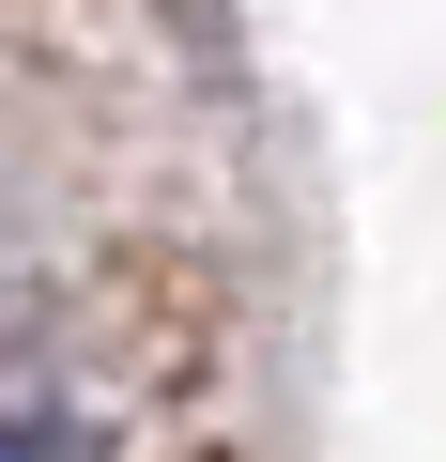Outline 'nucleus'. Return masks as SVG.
Returning a JSON list of instances; mask_svg holds the SVG:
<instances>
[{
	"label": "nucleus",
	"mask_w": 446,
	"mask_h": 462,
	"mask_svg": "<svg viewBox=\"0 0 446 462\" xmlns=\"http://www.w3.org/2000/svg\"><path fill=\"white\" fill-rule=\"evenodd\" d=\"M0 462H93V447H77L62 416H0Z\"/></svg>",
	"instance_id": "1"
},
{
	"label": "nucleus",
	"mask_w": 446,
	"mask_h": 462,
	"mask_svg": "<svg viewBox=\"0 0 446 462\" xmlns=\"http://www.w3.org/2000/svg\"><path fill=\"white\" fill-rule=\"evenodd\" d=\"M200 462H232V447H200Z\"/></svg>",
	"instance_id": "2"
}]
</instances>
